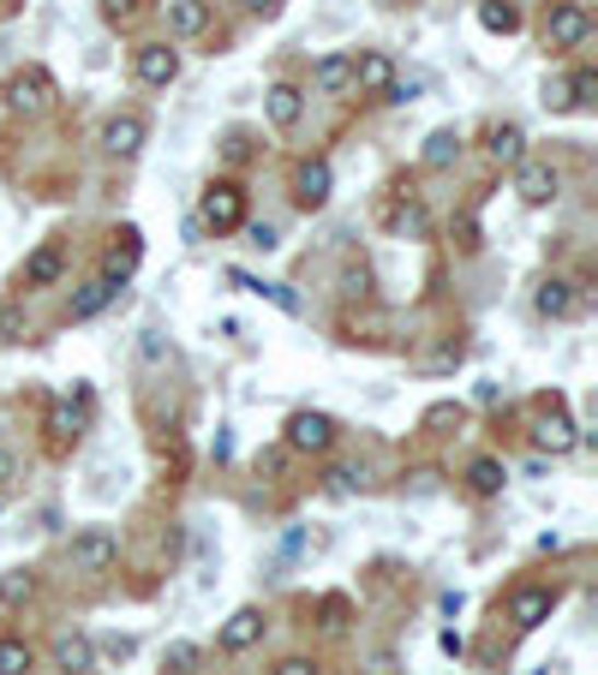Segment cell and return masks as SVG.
I'll list each match as a JSON object with an SVG mask.
<instances>
[{
    "label": "cell",
    "instance_id": "6da1fadb",
    "mask_svg": "<svg viewBox=\"0 0 598 675\" xmlns=\"http://www.w3.org/2000/svg\"><path fill=\"white\" fill-rule=\"evenodd\" d=\"M192 227H203V234H239L246 227V186L239 180H210L198 192V222Z\"/></svg>",
    "mask_w": 598,
    "mask_h": 675
},
{
    "label": "cell",
    "instance_id": "7a4b0ae2",
    "mask_svg": "<svg viewBox=\"0 0 598 675\" xmlns=\"http://www.w3.org/2000/svg\"><path fill=\"white\" fill-rule=\"evenodd\" d=\"M55 96H60V84H55V72H48V67H24V72H12V79L0 84L7 114H24V120L48 114V108H55Z\"/></svg>",
    "mask_w": 598,
    "mask_h": 675
},
{
    "label": "cell",
    "instance_id": "3957f363",
    "mask_svg": "<svg viewBox=\"0 0 598 675\" xmlns=\"http://www.w3.org/2000/svg\"><path fill=\"white\" fill-rule=\"evenodd\" d=\"M67 562H72V575H108V568L120 562V538H114L108 526H84L79 538L67 544Z\"/></svg>",
    "mask_w": 598,
    "mask_h": 675
},
{
    "label": "cell",
    "instance_id": "277c9868",
    "mask_svg": "<svg viewBox=\"0 0 598 675\" xmlns=\"http://www.w3.org/2000/svg\"><path fill=\"white\" fill-rule=\"evenodd\" d=\"M556 604H563V592H556V585H544V580L515 585V592H508V621H515L520 633H532V628H544V621H551Z\"/></svg>",
    "mask_w": 598,
    "mask_h": 675
},
{
    "label": "cell",
    "instance_id": "5b68a950",
    "mask_svg": "<svg viewBox=\"0 0 598 675\" xmlns=\"http://www.w3.org/2000/svg\"><path fill=\"white\" fill-rule=\"evenodd\" d=\"M132 79L144 84V91H168V84L180 79V48L174 43H138L132 48Z\"/></svg>",
    "mask_w": 598,
    "mask_h": 675
},
{
    "label": "cell",
    "instance_id": "8992f818",
    "mask_svg": "<svg viewBox=\"0 0 598 675\" xmlns=\"http://www.w3.org/2000/svg\"><path fill=\"white\" fill-rule=\"evenodd\" d=\"M593 36V19L581 0H551V12H544V48H581Z\"/></svg>",
    "mask_w": 598,
    "mask_h": 675
},
{
    "label": "cell",
    "instance_id": "52a82bcc",
    "mask_svg": "<svg viewBox=\"0 0 598 675\" xmlns=\"http://www.w3.org/2000/svg\"><path fill=\"white\" fill-rule=\"evenodd\" d=\"M341 437V425L329 413H294L288 418V454H329Z\"/></svg>",
    "mask_w": 598,
    "mask_h": 675
},
{
    "label": "cell",
    "instance_id": "ba28073f",
    "mask_svg": "<svg viewBox=\"0 0 598 675\" xmlns=\"http://www.w3.org/2000/svg\"><path fill=\"white\" fill-rule=\"evenodd\" d=\"M515 192H520V203H532V210H544V203H556V198H563V174H556L551 162H532V156H520V162H515Z\"/></svg>",
    "mask_w": 598,
    "mask_h": 675
},
{
    "label": "cell",
    "instance_id": "9c48e42d",
    "mask_svg": "<svg viewBox=\"0 0 598 675\" xmlns=\"http://www.w3.org/2000/svg\"><path fill=\"white\" fill-rule=\"evenodd\" d=\"M532 442H539V454H551V461H556V454H568V449H575V442H581L575 418L563 413V401H556V394H551V401H544L539 425H532Z\"/></svg>",
    "mask_w": 598,
    "mask_h": 675
},
{
    "label": "cell",
    "instance_id": "30bf717a",
    "mask_svg": "<svg viewBox=\"0 0 598 675\" xmlns=\"http://www.w3.org/2000/svg\"><path fill=\"white\" fill-rule=\"evenodd\" d=\"M329 192H336V168H329V156H312L294 168V203L300 210H324Z\"/></svg>",
    "mask_w": 598,
    "mask_h": 675
},
{
    "label": "cell",
    "instance_id": "8fae6325",
    "mask_svg": "<svg viewBox=\"0 0 598 675\" xmlns=\"http://www.w3.org/2000/svg\"><path fill=\"white\" fill-rule=\"evenodd\" d=\"M144 138H150L144 114H114V120L102 126V150H108V156H120V162H132L138 150H144Z\"/></svg>",
    "mask_w": 598,
    "mask_h": 675
},
{
    "label": "cell",
    "instance_id": "7c38bea8",
    "mask_svg": "<svg viewBox=\"0 0 598 675\" xmlns=\"http://www.w3.org/2000/svg\"><path fill=\"white\" fill-rule=\"evenodd\" d=\"M263 120H270L275 132H294V126L305 120V91L300 84H270V91H263Z\"/></svg>",
    "mask_w": 598,
    "mask_h": 675
},
{
    "label": "cell",
    "instance_id": "4fadbf2b",
    "mask_svg": "<svg viewBox=\"0 0 598 675\" xmlns=\"http://www.w3.org/2000/svg\"><path fill=\"white\" fill-rule=\"evenodd\" d=\"M258 640H263V609L258 604L234 609V616L222 621V633H215V646H222V652H251Z\"/></svg>",
    "mask_w": 598,
    "mask_h": 675
},
{
    "label": "cell",
    "instance_id": "5bb4252c",
    "mask_svg": "<svg viewBox=\"0 0 598 675\" xmlns=\"http://www.w3.org/2000/svg\"><path fill=\"white\" fill-rule=\"evenodd\" d=\"M60 275H67V251H60V246H36L31 258L19 263V287H31V293L36 287H55Z\"/></svg>",
    "mask_w": 598,
    "mask_h": 675
},
{
    "label": "cell",
    "instance_id": "9a60e30c",
    "mask_svg": "<svg viewBox=\"0 0 598 675\" xmlns=\"http://www.w3.org/2000/svg\"><path fill=\"white\" fill-rule=\"evenodd\" d=\"M389 79H396V60H389L384 48H365V55H353V91H360V96H384Z\"/></svg>",
    "mask_w": 598,
    "mask_h": 675
},
{
    "label": "cell",
    "instance_id": "2e32d148",
    "mask_svg": "<svg viewBox=\"0 0 598 675\" xmlns=\"http://www.w3.org/2000/svg\"><path fill=\"white\" fill-rule=\"evenodd\" d=\"M114 299H120V282H108V275H96V282H84L79 293H72L67 317H72V323H91V317H102Z\"/></svg>",
    "mask_w": 598,
    "mask_h": 675
},
{
    "label": "cell",
    "instance_id": "e0dca14e",
    "mask_svg": "<svg viewBox=\"0 0 598 675\" xmlns=\"http://www.w3.org/2000/svg\"><path fill=\"white\" fill-rule=\"evenodd\" d=\"M55 670L60 675H91L96 670V640L91 633H60L55 640Z\"/></svg>",
    "mask_w": 598,
    "mask_h": 675
},
{
    "label": "cell",
    "instance_id": "ac0fdd59",
    "mask_svg": "<svg viewBox=\"0 0 598 675\" xmlns=\"http://www.w3.org/2000/svg\"><path fill=\"white\" fill-rule=\"evenodd\" d=\"M138 258H144V239H138V227H120V234H114V246H108V263H102V275L126 287V275L138 270Z\"/></svg>",
    "mask_w": 598,
    "mask_h": 675
},
{
    "label": "cell",
    "instance_id": "d6986e66",
    "mask_svg": "<svg viewBox=\"0 0 598 675\" xmlns=\"http://www.w3.org/2000/svg\"><path fill=\"white\" fill-rule=\"evenodd\" d=\"M312 91L317 96H341V91H353V55H324L312 67Z\"/></svg>",
    "mask_w": 598,
    "mask_h": 675
},
{
    "label": "cell",
    "instance_id": "ffe728a7",
    "mask_svg": "<svg viewBox=\"0 0 598 675\" xmlns=\"http://www.w3.org/2000/svg\"><path fill=\"white\" fill-rule=\"evenodd\" d=\"M168 31L180 36V43L203 36L210 31V0H168Z\"/></svg>",
    "mask_w": 598,
    "mask_h": 675
},
{
    "label": "cell",
    "instance_id": "44dd1931",
    "mask_svg": "<svg viewBox=\"0 0 598 675\" xmlns=\"http://www.w3.org/2000/svg\"><path fill=\"white\" fill-rule=\"evenodd\" d=\"M575 282H563V275H551V282H539V293H532V311L539 317H575Z\"/></svg>",
    "mask_w": 598,
    "mask_h": 675
},
{
    "label": "cell",
    "instance_id": "7402d4cb",
    "mask_svg": "<svg viewBox=\"0 0 598 675\" xmlns=\"http://www.w3.org/2000/svg\"><path fill=\"white\" fill-rule=\"evenodd\" d=\"M485 156L497 162V168H515L520 156H527V132H520L515 120H503V126H491V144H485Z\"/></svg>",
    "mask_w": 598,
    "mask_h": 675
},
{
    "label": "cell",
    "instance_id": "603a6c76",
    "mask_svg": "<svg viewBox=\"0 0 598 675\" xmlns=\"http://www.w3.org/2000/svg\"><path fill=\"white\" fill-rule=\"evenodd\" d=\"M425 162L431 174H443V168H455V162H461V132H455V126H443V132H431L425 138Z\"/></svg>",
    "mask_w": 598,
    "mask_h": 675
},
{
    "label": "cell",
    "instance_id": "cb8c5ba5",
    "mask_svg": "<svg viewBox=\"0 0 598 675\" xmlns=\"http://www.w3.org/2000/svg\"><path fill=\"white\" fill-rule=\"evenodd\" d=\"M479 24L491 36H515L520 31V0H479Z\"/></svg>",
    "mask_w": 598,
    "mask_h": 675
},
{
    "label": "cell",
    "instance_id": "d4e9b609",
    "mask_svg": "<svg viewBox=\"0 0 598 675\" xmlns=\"http://www.w3.org/2000/svg\"><path fill=\"white\" fill-rule=\"evenodd\" d=\"M79 406H84V394H79ZM72 401H60L55 413H48V437H55V449H67V442H79V430H84V413Z\"/></svg>",
    "mask_w": 598,
    "mask_h": 675
},
{
    "label": "cell",
    "instance_id": "484cf974",
    "mask_svg": "<svg viewBox=\"0 0 598 675\" xmlns=\"http://www.w3.org/2000/svg\"><path fill=\"white\" fill-rule=\"evenodd\" d=\"M503 484H508V466L491 461V454L467 466V490H473V496H503Z\"/></svg>",
    "mask_w": 598,
    "mask_h": 675
},
{
    "label": "cell",
    "instance_id": "4316f807",
    "mask_svg": "<svg viewBox=\"0 0 598 675\" xmlns=\"http://www.w3.org/2000/svg\"><path fill=\"white\" fill-rule=\"evenodd\" d=\"M36 670V652L19 640V633H0V675H31Z\"/></svg>",
    "mask_w": 598,
    "mask_h": 675
},
{
    "label": "cell",
    "instance_id": "83f0119b",
    "mask_svg": "<svg viewBox=\"0 0 598 675\" xmlns=\"http://www.w3.org/2000/svg\"><path fill=\"white\" fill-rule=\"evenodd\" d=\"M461 418H467L461 401H437V406H425V418H419V425H425L431 437H449V430H461Z\"/></svg>",
    "mask_w": 598,
    "mask_h": 675
},
{
    "label": "cell",
    "instance_id": "f1b7e54d",
    "mask_svg": "<svg viewBox=\"0 0 598 675\" xmlns=\"http://www.w3.org/2000/svg\"><path fill=\"white\" fill-rule=\"evenodd\" d=\"M198 664H203V646H192V640H174L162 652V675H198Z\"/></svg>",
    "mask_w": 598,
    "mask_h": 675
},
{
    "label": "cell",
    "instance_id": "f546056e",
    "mask_svg": "<svg viewBox=\"0 0 598 675\" xmlns=\"http://www.w3.org/2000/svg\"><path fill=\"white\" fill-rule=\"evenodd\" d=\"M227 282H234V287H246V293H258V299H275L282 311H300V299H294L288 287H275V282H258V275H246V270H234Z\"/></svg>",
    "mask_w": 598,
    "mask_h": 675
},
{
    "label": "cell",
    "instance_id": "4dcf8cb0",
    "mask_svg": "<svg viewBox=\"0 0 598 675\" xmlns=\"http://www.w3.org/2000/svg\"><path fill=\"white\" fill-rule=\"evenodd\" d=\"M31 597H36V575H24V568H12V575H0V604H7V609L31 604Z\"/></svg>",
    "mask_w": 598,
    "mask_h": 675
},
{
    "label": "cell",
    "instance_id": "1f68e13d",
    "mask_svg": "<svg viewBox=\"0 0 598 675\" xmlns=\"http://www.w3.org/2000/svg\"><path fill=\"white\" fill-rule=\"evenodd\" d=\"M425 72H407V79H401V72H396V79H389V91H384V102H419V96H425Z\"/></svg>",
    "mask_w": 598,
    "mask_h": 675
},
{
    "label": "cell",
    "instance_id": "d6a6232c",
    "mask_svg": "<svg viewBox=\"0 0 598 675\" xmlns=\"http://www.w3.org/2000/svg\"><path fill=\"white\" fill-rule=\"evenodd\" d=\"M329 490H341V496L372 490V473H365V466H336V473H329Z\"/></svg>",
    "mask_w": 598,
    "mask_h": 675
},
{
    "label": "cell",
    "instance_id": "836d02e7",
    "mask_svg": "<svg viewBox=\"0 0 598 675\" xmlns=\"http://www.w3.org/2000/svg\"><path fill=\"white\" fill-rule=\"evenodd\" d=\"M239 234H246V246H251V251H275V246H282V234H275L270 222H246Z\"/></svg>",
    "mask_w": 598,
    "mask_h": 675
},
{
    "label": "cell",
    "instance_id": "e575fe53",
    "mask_svg": "<svg viewBox=\"0 0 598 675\" xmlns=\"http://www.w3.org/2000/svg\"><path fill=\"white\" fill-rule=\"evenodd\" d=\"M563 91H568V108H587V102H593V91H598V79H593V72H587V67H581V72H575V79H568V84H563Z\"/></svg>",
    "mask_w": 598,
    "mask_h": 675
},
{
    "label": "cell",
    "instance_id": "d590c367",
    "mask_svg": "<svg viewBox=\"0 0 598 675\" xmlns=\"http://www.w3.org/2000/svg\"><path fill=\"white\" fill-rule=\"evenodd\" d=\"M138 12H144V0H102V19L108 24H132Z\"/></svg>",
    "mask_w": 598,
    "mask_h": 675
},
{
    "label": "cell",
    "instance_id": "8d00e7d4",
    "mask_svg": "<svg viewBox=\"0 0 598 675\" xmlns=\"http://www.w3.org/2000/svg\"><path fill=\"white\" fill-rule=\"evenodd\" d=\"M19 341V305H0V347Z\"/></svg>",
    "mask_w": 598,
    "mask_h": 675
},
{
    "label": "cell",
    "instance_id": "74e56055",
    "mask_svg": "<svg viewBox=\"0 0 598 675\" xmlns=\"http://www.w3.org/2000/svg\"><path fill=\"white\" fill-rule=\"evenodd\" d=\"M360 675H401V664H396V658H389V652H372V658H365V670Z\"/></svg>",
    "mask_w": 598,
    "mask_h": 675
},
{
    "label": "cell",
    "instance_id": "f35d334b",
    "mask_svg": "<svg viewBox=\"0 0 598 675\" xmlns=\"http://www.w3.org/2000/svg\"><path fill=\"white\" fill-rule=\"evenodd\" d=\"M270 675H317V664H312V658H282Z\"/></svg>",
    "mask_w": 598,
    "mask_h": 675
},
{
    "label": "cell",
    "instance_id": "ab89813d",
    "mask_svg": "<svg viewBox=\"0 0 598 675\" xmlns=\"http://www.w3.org/2000/svg\"><path fill=\"white\" fill-rule=\"evenodd\" d=\"M437 646H443V652H449V658H461V652H467V640H461V633H455V628H443V633H437Z\"/></svg>",
    "mask_w": 598,
    "mask_h": 675
},
{
    "label": "cell",
    "instance_id": "60d3db41",
    "mask_svg": "<svg viewBox=\"0 0 598 675\" xmlns=\"http://www.w3.org/2000/svg\"><path fill=\"white\" fill-rule=\"evenodd\" d=\"M246 12H251V19H275V12H282V0H246Z\"/></svg>",
    "mask_w": 598,
    "mask_h": 675
},
{
    "label": "cell",
    "instance_id": "b9f144b4",
    "mask_svg": "<svg viewBox=\"0 0 598 675\" xmlns=\"http://www.w3.org/2000/svg\"><path fill=\"white\" fill-rule=\"evenodd\" d=\"M7 478H12V454L0 449V484H7Z\"/></svg>",
    "mask_w": 598,
    "mask_h": 675
},
{
    "label": "cell",
    "instance_id": "7bdbcfd3",
    "mask_svg": "<svg viewBox=\"0 0 598 675\" xmlns=\"http://www.w3.org/2000/svg\"><path fill=\"white\" fill-rule=\"evenodd\" d=\"M0 437H7V413H0Z\"/></svg>",
    "mask_w": 598,
    "mask_h": 675
}]
</instances>
